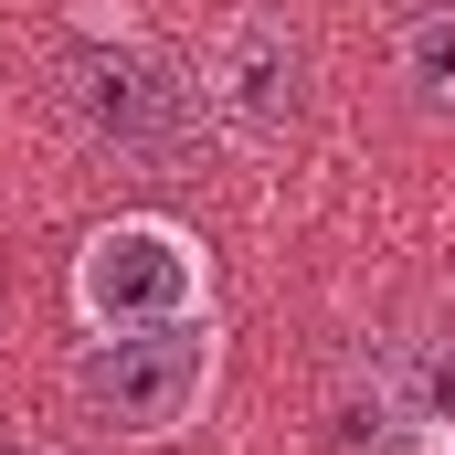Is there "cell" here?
I'll use <instances>...</instances> for the list:
<instances>
[{"label":"cell","mask_w":455,"mask_h":455,"mask_svg":"<svg viewBox=\"0 0 455 455\" xmlns=\"http://www.w3.org/2000/svg\"><path fill=\"white\" fill-rule=\"evenodd\" d=\"M75 318H85L96 339L212 318V254H202V233L159 223V212H116V223H96L85 254H75Z\"/></svg>","instance_id":"1"},{"label":"cell","mask_w":455,"mask_h":455,"mask_svg":"<svg viewBox=\"0 0 455 455\" xmlns=\"http://www.w3.org/2000/svg\"><path fill=\"white\" fill-rule=\"evenodd\" d=\"M202 116L223 127L243 159H275L297 127H307V96H318V53H307V32H297V11H275V0H243L223 32H212V53H202Z\"/></svg>","instance_id":"2"},{"label":"cell","mask_w":455,"mask_h":455,"mask_svg":"<svg viewBox=\"0 0 455 455\" xmlns=\"http://www.w3.org/2000/svg\"><path fill=\"white\" fill-rule=\"evenodd\" d=\"M212 392V318H180V329H116V339H85L75 360V403L127 435V445H159L202 413Z\"/></svg>","instance_id":"3"},{"label":"cell","mask_w":455,"mask_h":455,"mask_svg":"<svg viewBox=\"0 0 455 455\" xmlns=\"http://www.w3.org/2000/svg\"><path fill=\"white\" fill-rule=\"evenodd\" d=\"M339 455H455V424L403 360H360L339 392Z\"/></svg>","instance_id":"4"},{"label":"cell","mask_w":455,"mask_h":455,"mask_svg":"<svg viewBox=\"0 0 455 455\" xmlns=\"http://www.w3.org/2000/svg\"><path fill=\"white\" fill-rule=\"evenodd\" d=\"M85 107H96V127H107L116 148H138V159H180V138H191L202 96H191V85H170L159 64H96Z\"/></svg>","instance_id":"5"},{"label":"cell","mask_w":455,"mask_h":455,"mask_svg":"<svg viewBox=\"0 0 455 455\" xmlns=\"http://www.w3.org/2000/svg\"><path fill=\"white\" fill-rule=\"evenodd\" d=\"M392 85H403V107L455 127V0L435 11H413L403 32H392Z\"/></svg>","instance_id":"6"},{"label":"cell","mask_w":455,"mask_h":455,"mask_svg":"<svg viewBox=\"0 0 455 455\" xmlns=\"http://www.w3.org/2000/svg\"><path fill=\"white\" fill-rule=\"evenodd\" d=\"M0 455H53V445H32V435H11V424H0Z\"/></svg>","instance_id":"7"}]
</instances>
